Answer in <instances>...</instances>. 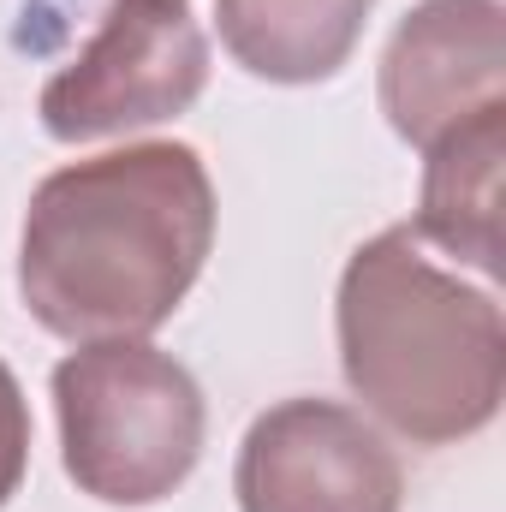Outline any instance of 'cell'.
I'll return each mask as SVG.
<instances>
[{
    "instance_id": "6da1fadb",
    "label": "cell",
    "mask_w": 506,
    "mask_h": 512,
    "mask_svg": "<svg viewBox=\"0 0 506 512\" xmlns=\"http://www.w3.org/2000/svg\"><path fill=\"white\" fill-rule=\"evenodd\" d=\"M215 251V179L191 143L155 137L54 167L18 233V298L66 346L149 340Z\"/></svg>"
},
{
    "instance_id": "7a4b0ae2",
    "label": "cell",
    "mask_w": 506,
    "mask_h": 512,
    "mask_svg": "<svg viewBox=\"0 0 506 512\" xmlns=\"http://www.w3.org/2000/svg\"><path fill=\"white\" fill-rule=\"evenodd\" d=\"M334 340L346 387L411 447H459L483 435L506 399L501 298L441 268L411 221L381 227L346 256Z\"/></svg>"
},
{
    "instance_id": "3957f363",
    "label": "cell",
    "mask_w": 506,
    "mask_h": 512,
    "mask_svg": "<svg viewBox=\"0 0 506 512\" xmlns=\"http://www.w3.org/2000/svg\"><path fill=\"white\" fill-rule=\"evenodd\" d=\"M60 465L102 507H155L203 459L209 405L197 376L149 340H96L54 364Z\"/></svg>"
},
{
    "instance_id": "277c9868",
    "label": "cell",
    "mask_w": 506,
    "mask_h": 512,
    "mask_svg": "<svg viewBox=\"0 0 506 512\" xmlns=\"http://www.w3.org/2000/svg\"><path fill=\"white\" fill-rule=\"evenodd\" d=\"M209 90V36L185 0H114L96 36L42 84V131L54 143H102L161 126Z\"/></svg>"
},
{
    "instance_id": "5b68a950",
    "label": "cell",
    "mask_w": 506,
    "mask_h": 512,
    "mask_svg": "<svg viewBox=\"0 0 506 512\" xmlns=\"http://www.w3.org/2000/svg\"><path fill=\"white\" fill-rule=\"evenodd\" d=\"M239 512H399L405 471L376 423L340 399H280L233 459Z\"/></svg>"
},
{
    "instance_id": "8992f818",
    "label": "cell",
    "mask_w": 506,
    "mask_h": 512,
    "mask_svg": "<svg viewBox=\"0 0 506 512\" xmlns=\"http://www.w3.org/2000/svg\"><path fill=\"white\" fill-rule=\"evenodd\" d=\"M376 96L393 137L411 149H429L453 126L506 102V6L417 0L381 48Z\"/></svg>"
},
{
    "instance_id": "52a82bcc",
    "label": "cell",
    "mask_w": 506,
    "mask_h": 512,
    "mask_svg": "<svg viewBox=\"0 0 506 512\" xmlns=\"http://www.w3.org/2000/svg\"><path fill=\"white\" fill-rule=\"evenodd\" d=\"M501 185H506V102L453 126L423 149L417 245L459 256L483 280H501Z\"/></svg>"
},
{
    "instance_id": "ba28073f",
    "label": "cell",
    "mask_w": 506,
    "mask_h": 512,
    "mask_svg": "<svg viewBox=\"0 0 506 512\" xmlns=\"http://www.w3.org/2000/svg\"><path fill=\"white\" fill-rule=\"evenodd\" d=\"M376 0H215L221 48L262 84H328L364 42Z\"/></svg>"
},
{
    "instance_id": "9c48e42d",
    "label": "cell",
    "mask_w": 506,
    "mask_h": 512,
    "mask_svg": "<svg viewBox=\"0 0 506 512\" xmlns=\"http://www.w3.org/2000/svg\"><path fill=\"white\" fill-rule=\"evenodd\" d=\"M24 471H30V399L0 358V507L18 495Z\"/></svg>"
}]
</instances>
